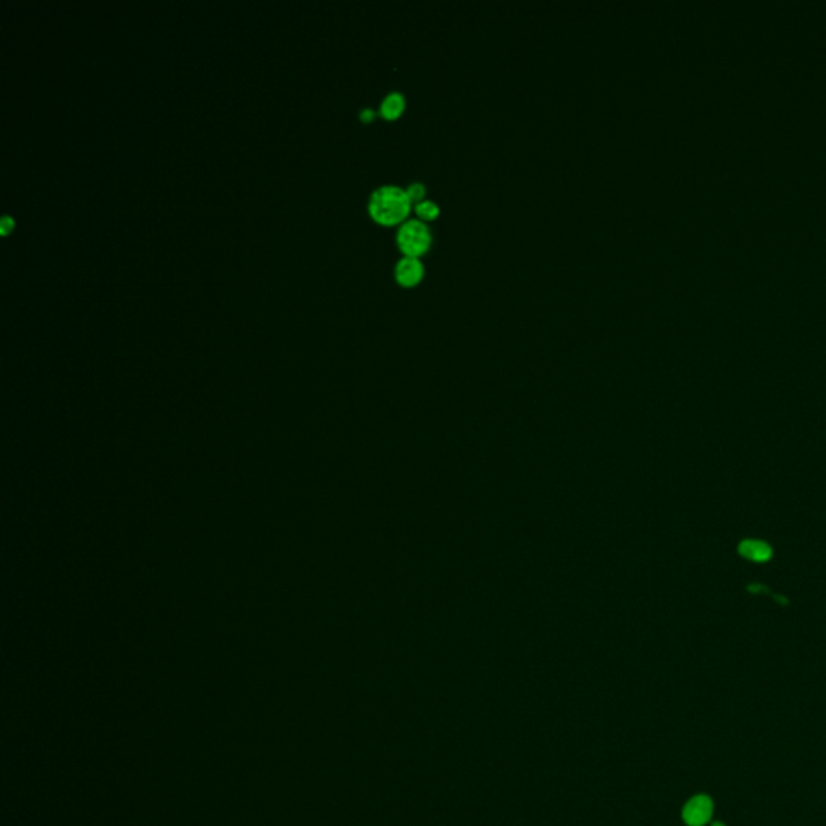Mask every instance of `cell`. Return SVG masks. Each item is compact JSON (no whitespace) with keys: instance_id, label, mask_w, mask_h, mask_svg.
Instances as JSON below:
<instances>
[{"instance_id":"obj_1","label":"cell","mask_w":826,"mask_h":826,"mask_svg":"<svg viewBox=\"0 0 826 826\" xmlns=\"http://www.w3.org/2000/svg\"><path fill=\"white\" fill-rule=\"evenodd\" d=\"M412 204L407 189L395 184H383L371 193L368 212L380 224H402L412 210Z\"/></svg>"},{"instance_id":"obj_2","label":"cell","mask_w":826,"mask_h":826,"mask_svg":"<svg viewBox=\"0 0 826 826\" xmlns=\"http://www.w3.org/2000/svg\"><path fill=\"white\" fill-rule=\"evenodd\" d=\"M395 241H397L399 249L404 252V255L420 257L431 246V229L423 219L409 218L400 224Z\"/></svg>"},{"instance_id":"obj_3","label":"cell","mask_w":826,"mask_h":826,"mask_svg":"<svg viewBox=\"0 0 826 826\" xmlns=\"http://www.w3.org/2000/svg\"><path fill=\"white\" fill-rule=\"evenodd\" d=\"M714 815V802L709 796L697 794L682 807V821L687 826H704Z\"/></svg>"},{"instance_id":"obj_4","label":"cell","mask_w":826,"mask_h":826,"mask_svg":"<svg viewBox=\"0 0 826 826\" xmlns=\"http://www.w3.org/2000/svg\"><path fill=\"white\" fill-rule=\"evenodd\" d=\"M394 275H395V279H397L400 284L410 288V286L418 284L420 281L423 279L424 265H423V262L420 260V257L404 255V257H400V259L397 260V264H395Z\"/></svg>"},{"instance_id":"obj_5","label":"cell","mask_w":826,"mask_h":826,"mask_svg":"<svg viewBox=\"0 0 826 826\" xmlns=\"http://www.w3.org/2000/svg\"><path fill=\"white\" fill-rule=\"evenodd\" d=\"M738 552L743 558L756 563H765L773 555L771 547L765 541H758V539H744L739 542Z\"/></svg>"},{"instance_id":"obj_6","label":"cell","mask_w":826,"mask_h":826,"mask_svg":"<svg viewBox=\"0 0 826 826\" xmlns=\"http://www.w3.org/2000/svg\"><path fill=\"white\" fill-rule=\"evenodd\" d=\"M405 105H407L405 95L402 92H399V90H391V92L386 94L384 99L381 100V105H380L381 117H384L386 120H395V118H399L400 115H402V112L405 110Z\"/></svg>"},{"instance_id":"obj_7","label":"cell","mask_w":826,"mask_h":826,"mask_svg":"<svg viewBox=\"0 0 826 826\" xmlns=\"http://www.w3.org/2000/svg\"><path fill=\"white\" fill-rule=\"evenodd\" d=\"M415 207V212H417L418 218L423 219V222H431V219L437 218L439 213H441V208H439L437 202H434L431 199H423L420 200V202L413 204Z\"/></svg>"},{"instance_id":"obj_8","label":"cell","mask_w":826,"mask_h":826,"mask_svg":"<svg viewBox=\"0 0 826 826\" xmlns=\"http://www.w3.org/2000/svg\"><path fill=\"white\" fill-rule=\"evenodd\" d=\"M407 194L410 200H412L413 204H417L420 200H423L424 195H426V186H424L422 181H413V183L407 186Z\"/></svg>"},{"instance_id":"obj_9","label":"cell","mask_w":826,"mask_h":826,"mask_svg":"<svg viewBox=\"0 0 826 826\" xmlns=\"http://www.w3.org/2000/svg\"><path fill=\"white\" fill-rule=\"evenodd\" d=\"M13 226H15V222H13L12 218H8V217L2 218V233L3 234H7L10 229H13Z\"/></svg>"},{"instance_id":"obj_10","label":"cell","mask_w":826,"mask_h":826,"mask_svg":"<svg viewBox=\"0 0 826 826\" xmlns=\"http://www.w3.org/2000/svg\"><path fill=\"white\" fill-rule=\"evenodd\" d=\"M375 118V112L371 108H364L360 112V120L362 121H371Z\"/></svg>"},{"instance_id":"obj_11","label":"cell","mask_w":826,"mask_h":826,"mask_svg":"<svg viewBox=\"0 0 826 826\" xmlns=\"http://www.w3.org/2000/svg\"><path fill=\"white\" fill-rule=\"evenodd\" d=\"M710 826H725V825H723V823H720V821H714V823L710 825Z\"/></svg>"}]
</instances>
